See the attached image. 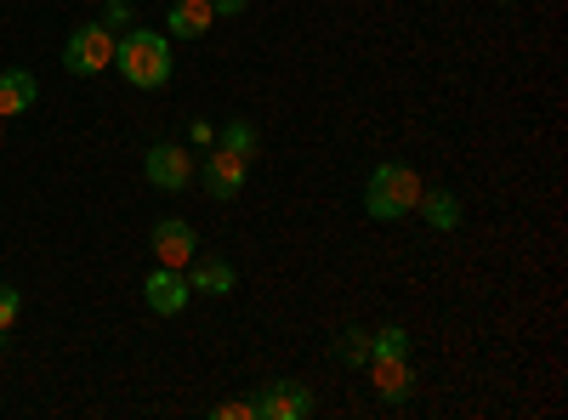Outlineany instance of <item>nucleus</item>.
<instances>
[{
	"label": "nucleus",
	"instance_id": "obj_1",
	"mask_svg": "<svg viewBox=\"0 0 568 420\" xmlns=\"http://www.w3.org/2000/svg\"><path fill=\"white\" fill-rule=\"evenodd\" d=\"M114 69L136 85V91H160L171 80V34L160 29H120L114 40Z\"/></svg>",
	"mask_w": 568,
	"mask_h": 420
},
{
	"label": "nucleus",
	"instance_id": "obj_2",
	"mask_svg": "<svg viewBox=\"0 0 568 420\" xmlns=\"http://www.w3.org/2000/svg\"><path fill=\"white\" fill-rule=\"evenodd\" d=\"M415 199H420V176L409 165H375V176L364 182V211L375 222H404L415 216Z\"/></svg>",
	"mask_w": 568,
	"mask_h": 420
},
{
	"label": "nucleus",
	"instance_id": "obj_3",
	"mask_svg": "<svg viewBox=\"0 0 568 420\" xmlns=\"http://www.w3.org/2000/svg\"><path fill=\"white\" fill-rule=\"evenodd\" d=\"M114 29H103V23H80L74 34H69V45H63V69L69 74H103V69H114Z\"/></svg>",
	"mask_w": 568,
	"mask_h": 420
},
{
	"label": "nucleus",
	"instance_id": "obj_4",
	"mask_svg": "<svg viewBox=\"0 0 568 420\" xmlns=\"http://www.w3.org/2000/svg\"><path fill=\"white\" fill-rule=\"evenodd\" d=\"M142 171H149V182H154V188H165V194H182L187 182L200 176L194 154L176 148V143H154V148H149V160H142Z\"/></svg>",
	"mask_w": 568,
	"mask_h": 420
},
{
	"label": "nucleus",
	"instance_id": "obj_5",
	"mask_svg": "<svg viewBox=\"0 0 568 420\" xmlns=\"http://www.w3.org/2000/svg\"><path fill=\"white\" fill-rule=\"evenodd\" d=\"M149 245H154V262H160V267H187V262L200 256V233H194V222L165 216V222H154Z\"/></svg>",
	"mask_w": 568,
	"mask_h": 420
},
{
	"label": "nucleus",
	"instance_id": "obj_6",
	"mask_svg": "<svg viewBox=\"0 0 568 420\" xmlns=\"http://www.w3.org/2000/svg\"><path fill=\"white\" fill-rule=\"evenodd\" d=\"M251 403H256V420H302L313 409V392L302 381H267Z\"/></svg>",
	"mask_w": 568,
	"mask_h": 420
},
{
	"label": "nucleus",
	"instance_id": "obj_7",
	"mask_svg": "<svg viewBox=\"0 0 568 420\" xmlns=\"http://www.w3.org/2000/svg\"><path fill=\"white\" fill-rule=\"evenodd\" d=\"M187 296H194V285H187V267H154L149 278H142V301H149L154 313H182Z\"/></svg>",
	"mask_w": 568,
	"mask_h": 420
},
{
	"label": "nucleus",
	"instance_id": "obj_8",
	"mask_svg": "<svg viewBox=\"0 0 568 420\" xmlns=\"http://www.w3.org/2000/svg\"><path fill=\"white\" fill-rule=\"evenodd\" d=\"M245 171H251V160L227 154V148L205 154V165H200V176H205V194H211V199H240V194H245Z\"/></svg>",
	"mask_w": 568,
	"mask_h": 420
},
{
	"label": "nucleus",
	"instance_id": "obj_9",
	"mask_svg": "<svg viewBox=\"0 0 568 420\" xmlns=\"http://www.w3.org/2000/svg\"><path fill=\"white\" fill-rule=\"evenodd\" d=\"M187 285H194L200 296H233L240 273H233L227 256H194V262H187Z\"/></svg>",
	"mask_w": 568,
	"mask_h": 420
},
{
	"label": "nucleus",
	"instance_id": "obj_10",
	"mask_svg": "<svg viewBox=\"0 0 568 420\" xmlns=\"http://www.w3.org/2000/svg\"><path fill=\"white\" fill-rule=\"evenodd\" d=\"M40 103V80L29 69H0V120L29 114Z\"/></svg>",
	"mask_w": 568,
	"mask_h": 420
},
{
	"label": "nucleus",
	"instance_id": "obj_11",
	"mask_svg": "<svg viewBox=\"0 0 568 420\" xmlns=\"http://www.w3.org/2000/svg\"><path fill=\"white\" fill-rule=\"evenodd\" d=\"M415 216L433 227V233H455V227H460V199H455L449 188H420Z\"/></svg>",
	"mask_w": 568,
	"mask_h": 420
},
{
	"label": "nucleus",
	"instance_id": "obj_12",
	"mask_svg": "<svg viewBox=\"0 0 568 420\" xmlns=\"http://www.w3.org/2000/svg\"><path fill=\"white\" fill-rule=\"evenodd\" d=\"M364 369H369L375 392H382L387 403H404V398H409V381H415V376H409V358H369Z\"/></svg>",
	"mask_w": 568,
	"mask_h": 420
},
{
	"label": "nucleus",
	"instance_id": "obj_13",
	"mask_svg": "<svg viewBox=\"0 0 568 420\" xmlns=\"http://www.w3.org/2000/svg\"><path fill=\"white\" fill-rule=\"evenodd\" d=\"M211 23H216L211 0H176L165 34H171V40H200V34H211Z\"/></svg>",
	"mask_w": 568,
	"mask_h": 420
},
{
	"label": "nucleus",
	"instance_id": "obj_14",
	"mask_svg": "<svg viewBox=\"0 0 568 420\" xmlns=\"http://www.w3.org/2000/svg\"><path fill=\"white\" fill-rule=\"evenodd\" d=\"M216 148L251 160V154L262 148V136H256V125H251V120H227V125H222V136H216Z\"/></svg>",
	"mask_w": 568,
	"mask_h": 420
},
{
	"label": "nucleus",
	"instance_id": "obj_15",
	"mask_svg": "<svg viewBox=\"0 0 568 420\" xmlns=\"http://www.w3.org/2000/svg\"><path fill=\"white\" fill-rule=\"evenodd\" d=\"M369 358H409V330H398V324L375 330L369 336Z\"/></svg>",
	"mask_w": 568,
	"mask_h": 420
},
{
	"label": "nucleus",
	"instance_id": "obj_16",
	"mask_svg": "<svg viewBox=\"0 0 568 420\" xmlns=\"http://www.w3.org/2000/svg\"><path fill=\"white\" fill-rule=\"evenodd\" d=\"M336 358L353 363V369H364L369 363V330H342L336 336Z\"/></svg>",
	"mask_w": 568,
	"mask_h": 420
},
{
	"label": "nucleus",
	"instance_id": "obj_17",
	"mask_svg": "<svg viewBox=\"0 0 568 420\" xmlns=\"http://www.w3.org/2000/svg\"><path fill=\"white\" fill-rule=\"evenodd\" d=\"M18 313H23V296H18L12 285H0V336H7L12 324H18Z\"/></svg>",
	"mask_w": 568,
	"mask_h": 420
},
{
	"label": "nucleus",
	"instance_id": "obj_18",
	"mask_svg": "<svg viewBox=\"0 0 568 420\" xmlns=\"http://www.w3.org/2000/svg\"><path fill=\"white\" fill-rule=\"evenodd\" d=\"M211 414H216V420H256V403H251V398H227V403H216Z\"/></svg>",
	"mask_w": 568,
	"mask_h": 420
},
{
	"label": "nucleus",
	"instance_id": "obj_19",
	"mask_svg": "<svg viewBox=\"0 0 568 420\" xmlns=\"http://www.w3.org/2000/svg\"><path fill=\"white\" fill-rule=\"evenodd\" d=\"M131 18H136V12H131V7H125V0H109V7H103V18H98V23H103V29H114V34H120V29H131Z\"/></svg>",
	"mask_w": 568,
	"mask_h": 420
},
{
	"label": "nucleus",
	"instance_id": "obj_20",
	"mask_svg": "<svg viewBox=\"0 0 568 420\" xmlns=\"http://www.w3.org/2000/svg\"><path fill=\"white\" fill-rule=\"evenodd\" d=\"M187 143H194V148H211V143H216V125L194 120V131H187Z\"/></svg>",
	"mask_w": 568,
	"mask_h": 420
},
{
	"label": "nucleus",
	"instance_id": "obj_21",
	"mask_svg": "<svg viewBox=\"0 0 568 420\" xmlns=\"http://www.w3.org/2000/svg\"><path fill=\"white\" fill-rule=\"evenodd\" d=\"M245 7H251V0H211V12H216V18H240Z\"/></svg>",
	"mask_w": 568,
	"mask_h": 420
},
{
	"label": "nucleus",
	"instance_id": "obj_22",
	"mask_svg": "<svg viewBox=\"0 0 568 420\" xmlns=\"http://www.w3.org/2000/svg\"><path fill=\"white\" fill-rule=\"evenodd\" d=\"M495 7H517V0H495Z\"/></svg>",
	"mask_w": 568,
	"mask_h": 420
}]
</instances>
